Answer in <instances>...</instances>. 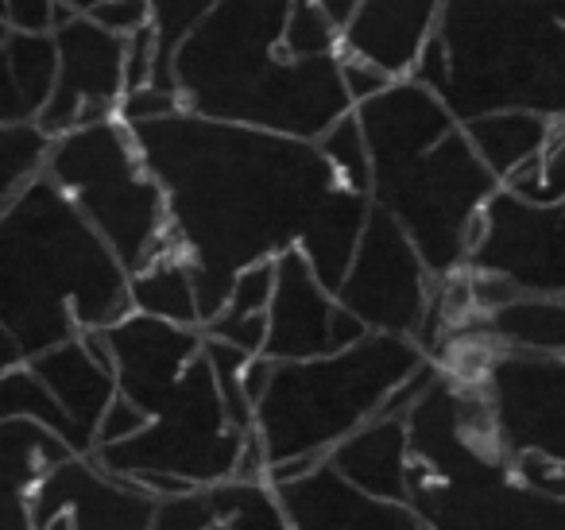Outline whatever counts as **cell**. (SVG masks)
Listing matches in <instances>:
<instances>
[{"mask_svg":"<svg viewBox=\"0 0 565 530\" xmlns=\"http://www.w3.org/2000/svg\"><path fill=\"white\" fill-rule=\"evenodd\" d=\"M89 17L97 20V24H105L109 32H117V35H136V32H143V28H151V0H102Z\"/></svg>","mask_w":565,"mask_h":530,"instance_id":"cell-35","label":"cell"},{"mask_svg":"<svg viewBox=\"0 0 565 530\" xmlns=\"http://www.w3.org/2000/svg\"><path fill=\"white\" fill-rule=\"evenodd\" d=\"M74 17L66 0H4V28L17 32H55Z\"/></svg>","mask_w":565,"mask_h":530,"instance_id":"cell-34","label":"cell"},{"mask_svg":"<svg viewBox=\"0 0 565 530\" xmlns=\"http://www.w3.org/2000/svg\"><path fill=\"white\" fill-rule=\"evenodd\" d=\"M58 40V86L40 113L43 132L58 136L97 120L120 117L128 94V40L97 24L89 12H74L55 28Z\"/></svg>","mask_w":565,"mask_h":530,"instance_id":"cell-13","label":"cell"},{"mask_svg":"<svg viewBox=\"0 0 565 530\" xmlns=\"http://www.w3.org/2000/svg\"><path fill=\"white\" fill-rule=\"evenodd\" d=\"M441 0H361L341 32V51L369 59L392 78H411L438 28Z\"/></svg>","mask_w":565,"mask_h":530,"instance_id":"cell-19","label":"cell"},{"mask_svg":"<svg viewBox=\"0 0 565 530\" xmlns=\"http://www.w3.org/2000/svg\"><path fill=\"white\" fill-rule=\"evenodd\" d=\"M51 148H55V136L43 132L40 120L0 125V205L32 187L40 174H47Z\"/></svg>","mask_w":565,"mask_h":530,"instance_id":"cell-28","label":"cell"},{"mask_svg":"<svg viewBox=\"0 0 565 530\" xmlns=\"http://www.w3.org/2000/svg\"><path fill=\"white\" fill-rule=\"evenodd\" d=\"M151 422L125 442L94 453L109 473L140 480L156 496L228 480L241 473L244 449L256 430H241L221 395L210 357H198L174 388L148 406Z\"/></svg>","mask_w":565,"mask_h":530,"instance_id":"cell-9","label":"cell"},{"mask_svg":"<svg viewBox=\"0 0 565 530\" xmlns=\"http://www.w3.org/2000/svg\"><path fill=\"white\" fill-rule=\"evenodd\" d=\"M415 78L461 125L495 109L565 120L562 0H441Z\"/></svg>","mask_w":565,"mask_h":530,"instance_id":"cell-6","label":"cell"},{"mask_svg":"<svg viewBox=\"0 0 565 530\" xmlns=\"http://www.w3.org/2000/svg\"><path fill=\"white\" fill-rule=\"evenodd\" d=\"M4 59V102H0V125L17 120H40L51 94L58 86V40L55 32H17L4 28L0 43Z\"/></svg>","mask_w":565,"mask_h":530,"instance_id":"cell-22","label":"cell"},{"mask_svg":"<svg viewBox=\"0 0 565 530\" xmlns=\"http://www.w3.org/2000/svg\"><path fill=\"white\" fill-rule=\"evenodd\" d=\"M66 4H71L74 12H94L97 4H102V0H66Z\"/></svg>","mask_w":565,"mask_h":530,"instance_id":"cell-39","label":"cell"},{"mask_svg":"<svg viewBox=\"0 0 565 530\" xmlns=\"http://www.w3.org/2000/svg\"><path fill=\"white\" fill-rule=\"evenodd\" d=\"M0 418H32L40 426L55 430L66 445H71L78 457H86L82 449V434L74 426V418L63 411V403L55 399V391L40 380L28 364L4 368L0 375Z\"/></svg>","mask_w":565,"mask_h":530,"instance_id":"cell-26","label":"cell"},{"mask_svg":"<svg viewBox=\"0 0 565 530\" xmlns=\"http://www.w3.org/2000/svg\"><path fill=\"white\" fill-rule=\"evenodd\" d=\"M434 290H438V275L430 272L418 244L384 205L372 202L369 225L338 290L341 306H349L376 333H399L418 341Z\"/></svg>","mask_w":565,"mask_h":530,"instance_id":"cell-11","label":"cell"},{"mask_svg":"<svg viewBox=\"0 0 565 530\" xmlns=\"http://www.w3.org/2000/svg\"><path fill=\"white\" fill-rule=\"evenodd\" d=\"M205 530H233V527H228V522H221V519H217V522H213V527H205Z\"/></svg>","mask_w":565,"mask_h":530,"instance_id":"cell-40","label":"cell"},{"mask_svg":"<svg viewBox=\"0 0 565 530\" xmlns=\"http://www.w3.org/2000/svg\"><path fill=\"white\" fill-rule=\"evenodd\" d=\"M148 422H151V414L143 411L140 403H132L128 395H117L109 403V411H105L102 430H97V449H102V445L125 442V437L140 434V430L148 426Z\"/></svg>","mask_w":565,"mask_h":530,"instance_id":"cell-37","label":"cell"},{"mask_svg":"<svg viewBox=\"0 0 565 530\" xmlns=\"http://www.w3.org/2000/svg\"><path fill=\"white\" fill-rule=\"evenodd\" d=\"M372 148V202L411 233L438 279L469 264L500 174L480 159L457 113L426 82L395 78L356 105Z\"/></svg>","mask_w":565,"mask_h":530,"instance_id":"cell-3","label":"cell"},{"mask_svg":"<svg viewBox=\"0 0 565 530\" xmlns=\"http://www.w3.org/2000/svg\"><path fill=\"white\" fill-rule=\"evenodd\" d=\"M430 360L415 337L376 329L326 357L282 364L275 360L264 391L252 403L267 468L330 457L349 434L380 418L387 399Z\"/></svg>","mask_w":565,"mask_h":530,"instance_id":"cell-7","label":"cell"},{"mask_svg":"<svg viewBox=\"0 0 565 530\" xmlns=\"http://www.w3.org/2000/svg\"><path fill=\"white\" fill-rule=\"evenodd\" d=\"M554 128L557 120L531 109H495L484 113V117L465 120V132H469L472 148L500 174V182L515 179L526 163H534L546 151V144L554 140Z\"/></svg>","mask_w":565,"mask_h":530,"instance_id":"cell-23","label":"cell"},{"mask_svg":"<svg viewBox=\"0 0 565 530\" xmlns=\"http://www.w3.org/2000/svg\"><path fill=\"white\" fill-rule=\"evenodd\" d=\"M148 171L167 190L171 236L194 267L202 326L252 264L302 248L349 187L318 140L167 113L132 125Z\"/></svg>","mask_w":565,"mask_h":530,"instance_id":"cell-1","label":"cell"},{"mask_svg":"<svg viewBox=\"0 0 565 530\" xmlns=\"http://www.w3.org/2000/svg\"><path fill=\"white\" fill-rule=\"evenodd\" d=\"M465 267L500 275L523 295H565V198L531 202L500 187L484 205Z\"/></svg>","mask_w":565,"mask_h":530,"instance_id":"cell-12","label":"cell"},{"mask_svg":"<svg viewBox=\"0 0 565 530\" xmlns=\"http://www.w3.org/2000/svg\"><path fill=\"white\" fill-rule=\"evenodd\" d=\"M132 310V272L51 174L0 205L4 368L117 326Z\"/></svg>","mask_w":565,"mask_h":530,"instance_id":"cell-2","label":"cell"},{"mask_svg":"<svg viewBox=\"0 0 565 530\" xmlns=\"http://www.w3.org/2000/svg\"><path fill=\"white\" fill-rule=\"evenodd\" d=\"M341 74H345V86H349V97H353L356 105L369 102V97L384 94L387 86H392V74L380 71L376 63H369V59H356V55H345L341 51Z\"/></svg>","mask_w":565,"mask_h":530,"instance_id":"cell-38","label":"cell"},{"mask_svg":"<svg viewBox=\"0 0 565 530\" xmlns=\"http://www.w3.org/2000/svg\"><path fill=\"white\" fill-rule=\"evenodd\" d=\"M102 333L113 349L120 395L140 403L143 411L167 388H174L182 380V372L205 352L202 326H182V321L156 318V314L140 310H132L128 318H120L117 326L102 329Z\"/></svg>","mask_w":565,"mask_h":530,"instance_id":"cell-17","label":"cell"},{"mask_svg":"<svg viewBox=\"0 0 565 530\" xmlns=\"http://www.w3.org/2000/svg\"><path fill=\"white\" fill-rule=\"evenodd\" d=\"M71 457L78 453L55 430L32 418H0V473L9 496H32L35 484Z\"/></svg>","mask_w":565,"mask_h":530,"instance_id":"cell-24","label":"cell"},{"mask_svg":"<svg viewBox=\"0 0 565 530\" xmlns=\"http://www.w3.org/2000/svg\"><path fill=\"white\" fill-rule=\"evenodd\" d=\"M47 174L117 248L128 272H140L151 259L179 252L171 236L167 190L143 163L128 120L109 117L58 136Z\"/></svg>","mask_w":565,"mask_h":530,"instance_id":"cell-8","label":"cell"},{"mask_svg":"<svg viewBox=\"0 0 565 530\" xmlns=\"http://www.w3.org/2000/svg\"><path fill=\"white\" fill-rule=\"evenodd\" d=\"M446 341H488L500 349L565 357V295H519L495 310H472L449 329Z\"/></svg>","mask_w":565,"mask_h":530,"instance_id":"cell-20","label":"cell"},{"mask_svg":"<svg viewBox=\"0 0 565 530\" xmlns=\"http://www.w3.org/2000/svg\"><path fill=\"white\" fill-rule=\"evenodd\" d=\"M372 329L356 318L341 298L318 279L315 264L302 248L279 256L275 295L267 306V344L264 357L271 360H310L356 344Z\"/></svg>","mask_w":565,"mask_h":530,"instance_id":"cell-15","label":"cell"},{"mask_svg":"<svg viewBox=\"0 0 565 530\" xmlns=\"http://www.w3.org/2000/svg\"><path fill=\"white\" fill-rule=\"evenodd\" d=\"M461 364H441L480 383L492 406L495 437L511 457H539L565 473V357L500 349L488 341H446ZM441 344V349H446ZM438 349V352H441Z\"/></svg>","mask_w":565,"mask_h":530,"instance_id":"cell-10","label":"cell"},{"mask_svg":"<svg viewBox=\"0 0 565 530\" xmlns=\"http://www.w3.org/2000/svg\"><path fill=\"white\" fill-rule=\"evenodd\" d=\"M221 0H151V24L159 35V59H156V82L159 89H174V51L182 47L190 32L202 24L210 9H217ZM179 94V89H174Z\"/></svg>","mask_w":565,"mask_h":530,"instance_id":"cell-29","label":"cell"},{"mask_svg":"<svg viewBox=\"0 0 565 530\" xmlns=\"http://www.w3.org/2000/svg\"><path fill=\"white\" fill-rule=\"evenodd\" d=\"M28 368L55 391L63 411L71 414L74 426H78L86 457H94L102 418L113 399L120 395L117 364H113V349H109V341H105V333L97 329V333L71 337V341L32 357Z\"/></svg>","mask_w":565,"mask_h":530,"instance_id":"cell-18","label":"cell"},{"mask_svg":"<svg viewBox=\"0 0 565 530\" xmlns=\"http://www.w3.org/2000/svg\"><path fill=\"white\" fill-rule=\"evenodd\" d=\"M217 522V507H213L210 484L205 488H186L174 496H159L156 507V527L151 530H205Z\"/></svg>","mask_w":565,"mask_h":530,"instance_id":"cell-33","label":"cell"},{"mask_svg":"<svg viewBox=\"0 0 565 530\" xmlns=\"http://www.w3.org/2000/svg\"><path fill=\"white\" fill-rule=\"evenodd\" d=\"M562 20H565V0H562Z\"/></svg>","mask_w":565,"mask_h":530,"instance_id":"cell-41","label":"cell"},{"mask_svg":"<svg viewBox=\"0 0 565 530\" xmlns=\"http://www.w3.org/2000/svg\"><path fill=\"white\" fill-rule=\"evenodd\" d=\"M333 468L361 484L372 496L407 499L411 504V430L407 414H380L369 426L349 434L330 453Z\"/></svg>","mask_w":565,"mask_h":530,"instance_id":"cell-21","label":"cell"},{"mask_svg":"<svg viewBox=\"0 0 565 530\" xmlns=\"http://www.w3.org/2000/svg\"><path fill=\"white\" fill-rule=\"evenodd\" d=\"M132 306L140 314L171 318L182 326H202V303H198L194 267L182 252L151 259L148 267L132 272Z\"/></svg>","mask_w":565,"mask_h":530,"instance_id":"cell-25","label":"cell"},{"mask_svg":"<svg viewBox=\"0 0 565 530\" xmlns=\"http://www.w3.org/2000/svg\"><path fill=\"white\" fill-rule=\"evenodd\" d=\"M156 507V491L109 473L97 457L63 460L32 491L40 530H151Z\"/></svg>","mask_w":565,"mask_h":530,"instance_id":"cell-14","label":"cell"},{"mask_svg":"<svg viewBox=\"0 0 565 530\" xmlns=\"http://www.w3.org/2000/svg\"><path fill=\"white\" fill-rule=\"evenodd\" d=\"M282 51L295 59H315V55H338L341 51V28L322 9V0H295L291 20H287V35H282Z\"/></svg>","mask_w":565,"mask_h":530,"instance_id":"cell-31","label":"cell"},{"mask_svg":"<svg viewBox=\"0 0 565 530\" xmlns=\"http://www.w3.org/2000/svg\"><path fill=\"white\" fill-rule=\"evenodd\" d=\"M295 0H221L174 51L182 109L228 125L318 140L345 113L349 97L338 55L295 59L282 51Z\"/></svg>","mask_w":565,"mask_h":530,"instance_id":"cell-4","label":"cell"},{"mask_svg":"<svg viewBox=\"0 0 565 530\" xmlns=\"http://www.w3.org/2000/svg\"><path fill=\"white\" fill-rule=\"evenodd\" d=\"M275 275H279V259H264V264L244 267L233 279V290H228L217 318H256V314H267L275 295Z\"/></svg>","mask_w":565,"mask_h":530,"instance_id":"cell-32","label":"cell"},{"mask_svg":"<svg viewBox=\"0 0 565 530\" xmlns=\"http://www.w3.org/2000/svg\"><path fill=\"white\" fill-rule=\"evenodd\" d=\"M182 97L174 89H159V86H143V89H128L125 102H120V120L128 125H140V120H156L167 113H179Z\"/></svg>","mask_w":565,"mask_h":530,"instance_id":"cell-36","label":"cell"},{"mask_svg":"<svg viewBox=\"0 0 565 530\" xmlns=\"http://www.w3.org/2000/svg\"><path fill=\"white\" fill-rule=\"evenodd\" d=\"M318 148L326 151V159L338 167V174L349 187L372 194V148H369V136H364V125H361V117H356V109L345 113L330 132L318 136Z\"/></svg>","mask_w":565,"mask_h":530,"instance_id":"cell-30","label":"cell"},{"mask_svg":"<svg viewBox=\"0 0 565 530\" xmlns=\"http://www.w3.org/2000/svg\"><path fill=\"white\" fill-rule=\"evenodd\" d=\"M271 484L291 530H430L415 504L372 496L338 473L330 457L307 473Z\"/></svg>","mask_w":565,"mask_h":530,"instance_id":"cell-16","label":"cell"},{"mask_svg":"<svg viewBox=\"0 0 565 530\" xmlns=\"http://www.w3.org/2000/svg\"><path fill=\"white\" fill-rule=\"evenodd\" d=\"M411 504L430 530H565V491L526 480L477 380L441 368L407 411Z\"/></svg>","mask_w":565,"mask_h":530,"instance_id":"cell-5","label":"cell"},{"mask_svg":"<svg viewBox=\"0 0 565 530\" xmlns=\"http://www.w3.org/2000/svg\"><path fill=\"white\" fill-rule=\"evenodd\" d=\"M217 519L233 530H291L279 491L267 476H228L210 484Z\"/></svg>","mask_w":565,"mask_h":530,"instance_id":"cell-27","label":"cell"}]
</instances>
